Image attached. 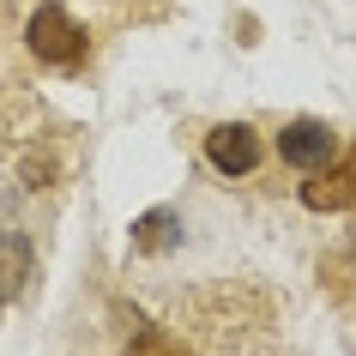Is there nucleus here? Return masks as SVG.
<instances>
[{"label":"nucleus","mask_w":356,"mask_h":356,"mask_svg":"<svg viewBox=\"0 0 356 356\" xmlns=\"http://www.w3.org/2000/svg\"><path fill=\"white\" fill-rule=\"evenodd\" d=\"M24 272H31V248H24L19 229H6L0 236V290H19Z\"/></svg>","instance_id":"nucleus-5"},{"label":"nucleus","mask_w":356,"mask_h":356,"mask_svg":"<svg viewBox=\"0 0 356 356\" xmlns=\"http://www.w3.org/2000/svg\"><path fill=\"white\" fill-rule=\"evenodd\" d=\"M278 157L290 169H320V163H332L338 157V127L332 121H314V115H302V121H290V127L278 133Z\"/></svg>","instance_id":"nucleus-3"},{"label":"nucleus","mask_w":356,"mask_h":356,"mask_svg":"<svg viewBox=\"0 0 356 356\" xmlns=\"http://www.w3.org/2000/svg\"><path fill=\"white\" fill-rule=\"evenodd\" d=\"M169 229H175L169 211H145V218L133 224V248H139V254H157V248H169Z\"/></svg>","instance_id":"nucleus-6"},{"label":"nucleus","mask_w":356,"mask_h":356,"mask_svg":"<svg viewBox=\"0 0 356 356\" xmlns=\"http://www.w3.org/2000/svg\"><path fill=\"white\" fill-rule=\"evenodd\" d=\"M24 42H31V55L49 60V67H67L73 73L79 60H85V24L67 13V6H55V0H42L37 13H31V31H24Z\"/></svg>","instance_id":"nucleus-1"},{"label":"nucleus","mask_w":356,"mask_h":356,"mask_svg":"<svg viewBox=\"0 0 356 356\" xmlns=\"http://www.w3.org/2000/svg\"><path fill=\"white\" fill-rule=\"evenodd\" d=\"M260 157H266V145H260V133L248 127V121H218V127L206 133V163L218 169V175H254L260 169Z\"/></svg>","instance_id":"nucleus-2"},{"label":"nucleus","mask_w":356,"mask_h":356,"mask_svg":"<svg viewBox=\"0 0 356 356\" xmlns=\"http://www.w3.org/2000/svg\"><path fill=\"white\" fill-rule=\"evenodd\" d=\"M302 206H308V211H350L356 206V157L308 169V181H302Z\"/></svg>","instance_id":"nucleus-4"}]
</instances>
